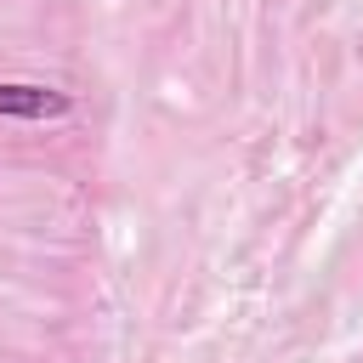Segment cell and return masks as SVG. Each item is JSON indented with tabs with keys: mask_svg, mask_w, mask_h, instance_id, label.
Instances as JSON below:
<instances>
[{
	"mask_svg": "<svg viewBox=\"0 0 363 363\" xmlns=\"http://www.w3.org/2000/svg\"><path fill=\"white\" fill-rule=\"evenodd\" d=\"M0 113L6 119H62L68 113V91H51V85H0Z\"/></svg>",
	"mask_w": 363,
	"mask_h": 363,
	"instance_id": "cell-1",
	"label": "cell"
}]
</instances>
